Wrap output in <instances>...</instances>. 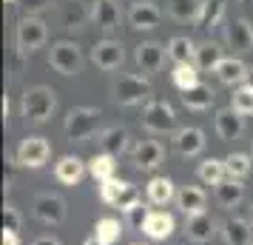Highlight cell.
Wrapping results in <instances>:
<instances>
[{"label": "cell", "mask_w": 253, "mask_h": 245, "mask_svg": "<svg viewBox=\"0 0 253 245\" xmlns=\"http://www.w3.org/2000/svg\"><path fill=\"white\" fill-rule=\"evenodd\" d=\"M100 148L103 154H111V157H120V154L128 148V131L123 126H111L100 134Z\"/></svg>", "instance_id": "obj_25"}, {"label": "cell", "mask_w": 253, "mask_h": 245, "mask_svg": "<svg viewBox=\"0 0 253 245\" xmlns=\"http://www.w3.org/2000/svg\"><path fill=\"white\" fill-rule=\"evenodd\" d=\"M222 237L228 245H253V222L242 217H228L222 222Z\"/></svg>", "instance_id": "obj_15"}, {"label": "cell", "mask_w": 253, "mask_h": 245, "mask_svg": "<svg viewBox=\"0 0 253 245\" xmlns=\"http://www.w3.org/2000/svg\"><path fill=\"white\" fill-rule=\"evenodd\" d=\"M222 17H225V0H205L202 3V14H199L196 23H199L202 32H213Z\"/></svg>", "instance_id": "obj_31"}, {"label": "cell", "mask_w": 253, "mask_h": 245, "mask_svg": "<svg viewBox=\"0 0 253 245\" xmlns=\"http://www.w3.org/2000/svg\"><path fill=\"white\" fill-rule=\"evenodd\" d=\"M230 108H233L236 114H242V117L253 114V86H251V83H242L239 89L233 92V100H230Z\"/></svg>", "instance_id": "obj_35"}, {"label": "cell", "mask_w": 253, "mask_h": 245, "mask_svg": "<svg viewBox=\"0 0 253 245\" xmlns=\"http://www.w3.org/2000/svg\"><path fill=\"white\" fill-rule=\"evenodd\" d=\"M222 46L219 43H213V40H208V43H202V46H196V69L199 71H216L219 63H222Z\"/></svg>", "instance_id": "obj_26"}, {"label": "cell", "mask_w": 253, "mask_h": 245, "mask_svg": "<svg viewBox=\"0 0 253 245\" xmlns=\"http://www.w3.org/2000/svg\"><path fill=\"white\" fill-rule=\"evenodd\" d=\"M245 3H251V6H253V0H245Z\"/></svg>", "instance_id": "obj_48"}, {"label": "cell", "mask_w": 253, "mask_h": 245, "mask_svg": "<svg viewBox=\"0 0 253 245\" xmlns=\"http://www.w3.org/2000/svg\"><path fill=\"white\" fill-rule=\"evenodd\" d=\"M32 211H35V220H40L43 225H60L66 220V202L57 194H37Z\"/></svg>", "instance_id": "obj_8"}, {"label": "cell", "mask_w": 253, "mask_h": 245, "mask_svg": "<svg viewBox=\"0 0 253 245\" xmlns=\"http://www.w3.org/2000/svg\"><path fill=\"white\" fill-rule=\"evenodd\" d=\"M248 71L251 69H248L239 57H225L222 63H219L216 74H219V80L225 83V86H233V83H248Z\"/></svg>", "instance_id": "obj_27"}, {"label": "cell", "mask_w": 253, "mask_h": 245, "mask_svg": "<svg viewBox=\"0 0 253 245\" xmlns=\"http://www.w3.org/2000/svg\"><path fill=\"white\" fill-rule=\"evenodd\" d=\"M151 83L142 74H120L114 80V100L120 105H137L142 100H148Z\"/></svg>", "instance_id": "obj_3"}, {"label": "cell", "mask_w": 253, "mask_h": 245, "mask_svg": "<svg viewBox=\"0 0 253 245\" xmlns=\"http://www.w3.org/2000/svg\"><path fill=\"white\" fill-rule=\"evenodd\" d=\"M83 245H103V243H100L97 237H91V240H85V243H83Z\"/></svg>", "instance_id": "obj_44"}, {"label": "cell", "mask_w": 253, "mask_h": 245, "mask_svg": "<svg viewBox=\"0 0 253 245\" xmlns=\"http://www.w3.org/2000/svg\"><path fill=\"white\" fill-rule=\"evenodd\" d=\"M202 3H205V0H168V12H171V17L179 20V23H191V20H199Z\"/></svg>", "instance_id": "obj_28"}, {"label": "cell", "mask_w": 253, "mask_h": 245, "mask_svg": "<svg viewBox=\"0 0 253 245\" xmlns=\"http://www.w3.org/2000/svg\"><path fill=\"white\" fill-rule=\"evenodd\" d=\"M100 120H103V111L100 108H91V105H77L66 114V137L71 143H85L88 137L97 134L100 129Z\"/></svg>", "instance_id": "obj_2"}, {"label": "cell", "mask_w": 253, "mask_h": 245, "mask_svg": "<svg viewBox=\"0 0 253 245\" xmlns=\"http://www.w3.org/2000/svg\"><path fill=\"white\" fill-rule=\"evenodd\" d=\"M94 237L103 245H117L120 237H123V222L114 220V217H103V220H97V225H94Z\"/></svg>", "instance_id": "obj_33"}, {"label": "cell", "mask_w": 253, "mask_h": 245, "mask_svg": "<svg viewBox=\"0 0 253 245\" xmlns=\"http://www.w3.org/2000/svg\"><path fill=\"white\" fill-rule=\"evenodd\" d=\"M14 157H17V165H23V168H43L51 157V146L46 137H26L17 146Z\"/></svg>", "instance_id": "obj_7"}, {"label": "cell", "mask_w": 253, "mask_h": 245, "mask_svg": "<svg viewBox=\"0 0 253 245\" xmlns=\"http://www.w3.org/2000/svg\"><path fill=\"white\" fill-rule=\"evenodd\" d=\"M225 165H228V177L233 180H245V177L251 174V157L248 154H228L225 157Z\"/></svg>", "instance_id": "obj_37"}, {"label": "cell", "mask_w": 253, "mask_h": 245, "mask_svg": "<svg viewBox=\"0 0 253 245\" xmlns=\"http://www.w3.org/2000/svg\"><path fill=\"white\" fill-rule=\"evenodd\" d=\"M196 177H199L202 183H208V186H219L222 180H228V165H225V160H213V157H208V160L199 163Z\"/></svg>", "instance_id": "obj_29"}, {"label": "cell", "mask_w": 253, "mask_h": 245, "mask_svg": "<svg viewBox=\"0 0 253 245\" xmlns=\"http://www.w3.org/2000/svg\"><path fill=\"white\" fill-rule=\"evenodd\" d=\"M6 3H14V0H6Z\"/></svg>", "instance_id": "obj_49"}, {"label": "cell", "mask_w": 253, "mask_h": 245, "mask_svg": "<svg viewBox=\"0 0 253 245\" xmlns=\"http://www.w3.org/2000/svg\"><path fill=\"white\" fill-rule=\"evenodd\" d=\"M32 245H60V243L54 240V237H37V240H35Z\"/></svg>", "instance_id": "obj_43"}, {"label": "cell", "mask_w": 253, "mask_h": 245, "mask_svg": "<svg viewBox=\"0 0 253 245\" xmlns=\"http://www.w3.org/2000/svg\"><path fill=\"white\" fill-rule=\"evenodd\" d=\"M151 205H168L171 199H176V188H173L171 177H151L148 186H145Z\"/></svg>", "instance_id": "obj_19"}, {"label": "cell", "mask_w": 253, "mask_h": 245, "mask_svg": "<svg viewBox=\"0 0 253 245\" xmlns=\"http://www.w3.org/2000/svg\"><path fill=\"white\" fill-rule=\"evenodd\" d=\"M54 108H57V100L48 86H32L20 97V117L29 126H43L54 114Z\"/></svg>", "instance_id": "obj_1"}, {"label": "cell", "mask_w": 253, "mask_h": 245, "mask_svg": "<svg viewBox=\"0 0 253 245\" xmlns=\"http://www.w3.org/2000/svg\"><path fill=\"white\" fill-rule=\"evenodd\" d=\"M3 245H20L17 234H14V231H3Z\"/></svg>", "instance_id": "obj_42"}, {"label": "cell", "mask_w": 253, "mask_h": 245, "mask_svg": "<svg viewBox=\"0 0 253 245\" xmlns=\"http://www.w3.org/2000/svg\"><path fill=\"white\" fill-rule=\"evenodd\" d=\"M142 231L148 234L151 240H168L176 231V220H173L168 211H151V217H148Z\"/></svg>", "instance_id": "obj_21"}, {"label": "cell", "mask_w": 253, "mask_h": 245, "mask_svg": "<svg viewBox=\"0 0 253 245\" xmlns=\"http://www.w3.org/2000/svg\"><path fill=\"white\" fill-rule=\"evenodd\" d=\"M142 126L154 134H165V131H173L176 126V114H173L171 103L165 100H148L145 111H142Z\"/></svg>", "instance_id": "obj_6"}, {"label": "cell", "mask_w": 253, "mask_h": 245, "mask_svg": "<svg viewBox=\"0 0 253 245\" xmlns=\"http://www.w3.org/2000/svg\"><path fill=\"white\" fill-rule=\"evenodd\" d=\"M131 186V183H126V180H117V177H111V180H105V183H100V197H103L105 205H114L120 202V197L126 194V188Z\"/></svg>", "instance_id": "obj_36"}, {"label": "cell", "mask_w": 253, "mask_h": 245, "mask_svg": "<svg viewBox=\"0 0 253 245\" xmlns=\"http://www.w3.org/2000/svg\"><path fill=\"white\" fill-rule=\"evenodd\" d=\"M117 157H111V154H94L91 160H88V174L97 180V183H105V180H111V177L117 174Z\"/></svg>", "instance_id": "obj_30"}, {"label": "cell", "mask_w": 253, "mask_h": 245, "mask_svg": "<svg viewBox=\"0 0 253 245\" xmlns=\"http://www.w3.org/2000/svg\"><path fill=\"white\" fill-rule=\"evenodd\" d=\"M85 168H88V165L83 163L80 157L66 154V157H60L57 165H54V177H57L63 186H77L83 177H85Z\"/></svg>", "instance_id": "obj_17"}, {"label": "cell", "mask_w": 253, "mask_h": 245, "mask_svg": "<svg viewBox=\"0 0 253 245\" xmlns=\"http://www.w3.org/2000/svg\"><path fill=\"white\" fill-rule=\"evenodd\" d=\"M91 60L97 69L103 71H114L123 66V60H126V51H123V43H117V40H100L97 46L91 49Z\"/></svg>", "instance_id": "obj_9"}, {"label": "cell", "mask_w": 253, "mask_h": 245, "mask_svg": "<svg viewBox=\"0 0 253 245\" xmlns=\"http://www.w3.org/2000/svg\"><path fill=\"white\" fill-rule=\"evenodd\" d=\"M46 37H48V29L43 20H37V17H20L17 32H14V40H17V51L20 54L37 51V49L46 43Z\"/></svg>", "instance_id": "obj_4"}, {"label": "cell", "mask_w": 253, "mask_h": 245, "mask_svg": "<svg viewBox=\"0 0 253 245\" xmlns=\"http://www.w3.org/2000/svg\"><path fill=\"white\" fill-rule=\"evenodd\" d=\"M128 20L134 29H142V32H148V29H157L162 20L160 9L151 3V0H137L134 6H131V12H128Z\"/></svg>", "instance_id": "obj_14"}, {"label": "cell", "mask_w": 253, "mask_h": 245, "mask_svg": "<svg viewBox=\"0 0 253 245\" xmlns=\"http://www.w3.org/2000/svg\"><path fill=\"white\" fill-rule=\"evenodd\" d=\"M185 234H188V240L196 245H205L211 243L213 237H216V220L211 217V214H196V217H188L185 222Z\"/></svg>", "instance_id": "obj_12"}, {"label": "cell", "mask_w": 253, "mask_h": 245, "mask_svg": "<svg viewBox=\"0 0 253 245\" xmlns=\"http://www.w3.org/2000/svg\"><path fill=\"white\" fill-rule=\"evenodd\" d=\"M165 46L160 43H154V40H145V43H139L137 51H134V60H137V69L145 71V74H154V71L162 69V63H165Z\"/></svg>", "instance_id": "obj_10"}, {"label": "cell", "mask_w": 253, "mask_h": 245, "mask_svg": "<svg viewBox=\"0 0 253 245\" xmlns=\"http://www.w3.org/2000/svg\"><path fill=\"white\" fill-rule=\"evenodd\" d=\"M251 157H253V143H251Z\"/></svg>", "instance_id": "obj_47"}, {"label": "cell", "mask_w": 253, "mask_h": 245, "mask_svg": "<svg viewBox=\"0 0 253 245\" xmlns=\"http://www.w3.org/2000/svg\"><path fill=\"white\" fill-rule=\"evenodd\" d=\"M48 63H51V69L57 71V74L71 77V74L80 71L83 54H80V49L74 46L71 40H57V43L51 46V51H48Z\"/></svg>", "instance_id": "obj_5"}, {"label": "cell", "mask_w": 253, "mask_h": 245, "mask_svg": "<svg viewBox=\"0 0 253 245\" xmlns=\"http://www.w3.org/2000/svg\"><path fill=\"white\" fill-rule=\"evenodd\" d=\"M51 0H20L17 6H20V12H23V17H35L37 12H43Z\"/></svg>", "instance_id": "obj_41"}, {"label": "cell", "mask_w": 253, "mask_h": 245, "mask_svg": "<svg viewBox=\"0 0 253 245\" xmlns=\"http://www.w3.org/2000/svg\"><path fill=\"white\" fill-rule=\"evenodd\" d=\"M162 157H165V151H162V146L157 140H145L134 148V163H137V168H142V171H154V168L162 163Z\"/></svg>", "instance_id": "obj_20"}, {"label": "cell", "mask_w": 253, "mask_h": 245, "mask_svg": "<svg viewBox=\"0 0 253 245\" xmlns=\"http://www.w3.org/2000/svg\"><path fill=\"white\" fill-rule=\"evenodd\" d=\"M213 100H216V94H213V89H211L208 83H196L194 89L182 92V103H185V108H191V111H208V108L213 105Z\"/></svg>", "instance_id": "obj_22"}, {"label": "cell", "mask_w": 253, "mask_h": 245, "mask_svg": "<svg viewBox=\"0 0 253 245\" xmlns=\"http://www.w3.org/2000/svg\"><path fill=\"white\" fill-rule=\"evenodd\" d=\"M91 20L103 32H114L117 26H120V6H117L114 0H97L94 12H91Z\"/></svg>", "instance_id": "obj_23"}, {"label": "cell", "mask_w": 253, "mask_h": 245, "mask_svg": "<svg viewBox=\"0 0 253 245\" xmlns=\"http://www.w3.org/2000/svg\"><path fill=\"white\" fill-rule=\"evenodd\" d=\"M168 57L173 60V66H179V63H194L196 57V46L191 37H171V43H168Z\"/></svg>", "instance_id": "obj_32"}, {"label": "cell", "mask_w": 253, "mask_h": 245, "mask_svg": "<svg viewBox=\"0 0 253 245\" xmlns=\"http://www.w3.org/2000/svg\"><path fill=\"white\" fill-rule=\"evenodd\" d=\"M20 225H23V220H20V211L14 208V205H6L3 208V231H20Z\"/></svg>", "instance_id": "obj_40"}, {"label": "cell", "mask_w": 253, "mask_h": 245, "mask_svg": "<svg viewBox=\"0 0 253 245\" xmlns=\"http://www.w3.org/2000/svg\"><path fill=\"white\" fill-rule=\"evenodd\" d=\"M171 80H173V86H176L179 92L194 89L196 83H199V69H196V63H179V66H173Z\"/></svg>", "instance_id": "obj_34"}, {"label": "cell", "mask_w": 253, "mask_h": 245, "mask_svg": "<svg viewBox=\"0 0 253 245\" xmlns=\"http://www.w3.org/2000/svg\"><path fill=\"white\" fill-rule=\"evenodd\" d=\"M151 217V211L145 202H139V205H134V208H128L126 211V225L128 228H134V231H142L145 228V222H148Z\"/></svg>", "instance_id": "obj_38"}, {"label": "cell", "mask_w": 253, "mask_h": 245, "mask_svg": "<svg viewBox=\"0 0 253 245\" xmlns=\"http://www.w3.org/2000/svg\"><path fill=\"white\" fill-rule=\"evenodd\" d=\"M139 202H142V194H139V188H137V186H128V188H126V194H123V197H120V202H117V208L126 214L128 208H134V205H139Z\"/></svg>", "instance_id": "obj_39"}, {"label": "cell", "mask_w": 253, "mask_h": 245, "mask_svg": "<svg viewBox=\"0 0 253 245\" xmlns=\"http://www.w3.org/2000/svg\"><path fill=\"white\" fill-rule=\"evenodd\" d=\"M173 148L182 154V157H196V154L205 148V134L196 126H188V129H179L173 134Z\"/></svg>", "instance_id": "obj_16"}, {"label": "cell", "mask_w": 253, "mask_h": 245, "mask_svg": "<svg viewBox=\"0 0 253 245\" xmlns=\"http://www.w3.org/2000/svg\"><path fill=\"white\" fill-rule=\"evenodd\" d=\"M251 222H253V202H251Z\"/></svg>", "instance_id": "obj_46"}, {"label": "cell", "mask_w": 253, "mask_h": 245, "mask_svg": "<svg viewBox=\"0 0 253 245\" xmlns=\"http://www.w3.org/2000/svg\"><path fill=\"white\" fill-rule=\"evenodd\" d=\"M242 131H245V117L236 114L233 108H219L216 111V134L222 140H236L242 137Z\"/></svg>", "instance_id": "obj_18"}, {"label": "cell", "mask_w": 253, "mask_h": 245, "mask_svg": "<svg viewBox=\"0 0 253 245\" xmlns=\"http://www.w3.org/2000/svg\"><path fill=\"white\" fill-rule=\"evenodd\" d=\"M248 83H251V86H253V69L248 71Z\"/></svg>", "instance_id": "obj_45"}, {"label": "cell", "mask_w": 253, "mask_h": 245, "mask_svg": "<svg viewBox=\"0 0 253 245\" xmlns=\"http://www.w3.org/2000/svg\"><path fill=\"white\" fill-rule=\"evenodd\" d=\"M242 199H245V186H242V180L228 177V180H222L216 186V202L222 208H236Z\"/></svg>", "instance_id": "obj_24"}, {"label": "cell", "mask_w": 253, "mask_h": 245, "mask_svg": "<svg viewBox=\"0 0 253 245\" xmlns=\"http://www.w3.org/2000/svg\"><path fill=\"white\" fill-rule=\"evenodd\" d=\"M208 205V194L196 186H182L176 191V208L182 211L185 217H196V214H205Z\"/></svg>", "instance_id": "obj_13"}, {"label": "cell", "mask_w": 253, "mask_h": 245, "mask_svg": "<svg viewBox=\"0 0 253 245\" xmlns=\"http://www.w3.org/2000/svg\"><path fill=\"white\" fill-rule=\"evenodd\" d=\"M225 40H228V46L233 49V51L248 54V51H253V26L248 23L245 17L230 20L228 32H225Z\"/></svg>", "instance_id": "obj_11"}]
</instances>
